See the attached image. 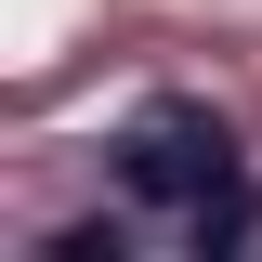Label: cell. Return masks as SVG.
<instances>
[{"label":"cell","instance_id":"6da1fadb","mask_svg":"<svg viewBox=\"0 0 262 262\" xmlns=\"http://www.w3.org/2000/svg\"><path fill=\"white\" fill-rule=\"evenodd\" d=\"M105 184H118V210L158 249H236V236L262 223V184H249V158H236V131L210 118L196 92H158V105H131L118 118V144H105Z\"/></svg>","mask_w":262,"mask_h":262}]
</instances>
